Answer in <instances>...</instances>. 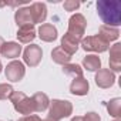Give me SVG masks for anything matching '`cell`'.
I'll return each instance as SVG.
<instances>
[{
  "label": "cell",
  "mask_w": 121,
  "mask_h": 121,
  "mask_svg": "<svg viewBox=\"0 0 121 121\" xmlns=\"http://www.w3.org/2000/svg\"><path fill=\"white\" fill-rule=\"evenodd\" d=\"M51 60H53L56 64L64 66V64H69V63H70L71 56H70L69 53H66L61 47H56V48H53V51H51Z\"/></svg>",
  "instance_id": "cell-19"
},
{
  "label": "cell",
  "mask_w": 121,
  "mask_h": 121,
  "mask_svg": "<svg viewBox=\"0 0 121 121\" xmlns=\"http://www.w3.org/2000/svg\"><path fill=\"white\" fill-rule=\"evenodd\" d=\"M4 74H6V78L12 83H19L23 80L24 74H26V69H24V64L19 60H13L7 64V67L4 69Z\"/></svg>",
  "instance_id": "cell-6"
},
{
  "label": "cell",
  "mask_w": 121,
  "mask_h": 121,
  "mask_svg": "<svg viewBox=\"0 0 121 121\" xmlns=\"http://www.w3.org/2000/svg\"><path fill=\"white\" fill-rule=\"evenodd\" d=\"M64 10L66 12H76L80 7V2H76V0H67V2L63 3Z\"/></svg>",
  "instance_id": "cell-24"
},
{
  "label": "cell",
  "mask_w": 121,
  "mask_h": 121,
  "mask_svg": "<svg viewBox=\"0 0 121 121\" xmlns=\"http://www.w3.org/2000/svg\"><path fill=\"white\" fill-rule=\"evenodd\" d=\"M80 46H81L83 50H86V51H94V53H104V51H107L110 48V43H107L105 40H103L98 34L83 37V40L80 41Z\"/></svg>",
  "instance_id": "cell-5"
},
{
  "label": "cell",
  "mask_w": 121,
  "mask_h": 121,
  "mask_svg": "<svg viewBox=\"0 0 121 121\" xmlns=\"http://www.w3.org/2000/svg\"><path fill=\"white\" fill-rule=\"evenodd\" d=\"M83 121H101V117H100L97 112L90 111V112H87V114L83 117Z\"/></svg>",
  "instance_id": "cell-25"
},
{
  "label": "cell",
  "mask_w": 121,
  "mask_h": 121,
  "mask_svg": "<svg viewBox=\"0 0 121 121\" xmlns=\"http://www.w3.org/2000/svg\"><path fill=\"white\" fill-rule=\"evenodd\" d=\"M30 9V14H31V19H33V24H37V23H44L46 17H47V7L44 3L41 2H36V3H31L29 6Z\"/></svg>",
  "instance_id": "cell-9"
},
{
  "label": "cell",
  "mask_w": 121,
  "mask_h": 121,
  "mask_svg": "<svg viewBox=\"0 0 121 121\" xmlns=\"http://www.w3.org/2000/svg\"><path fill=\"white\" fill-rule=\"evenodd\" d=\"M13 87L10 86V84H6V83H3V84H0V100H7V98H10V95L13 94Z\"/></svg>",
  "instance_id": "cell-23"
},
{
  "label": "cell",
  "mask_w": 121,
  "mask_h": 121,
  "mask_svg": "<svg viewBox=\"0 0 121 121\" xmlns=\"http://www.w3.org/2000/svg\"><path fill=\"white\" fill-rule=\"evenodd\" d=\"M48 115L47 118L53 121H60L63 118H67L73 114V104L67 100H53L48 105Z\"/></svg>",
  "instance_id": "cell-2"
},
{
  "label": "cell",
  "mask_w": 121,
  "mask_h": 121,
  "mask_svg": "<svg viewBox=\"0 0 121 121\" xmlns=\"http://www.w3.org/2000/svg\"><path fill=\"white\" fill-rule=\"evenodd\" d=\"M2 56L6 57V58H17L22 53V46L16 41H9V43H4L3 47H2Z\"/></svg>",
  "instance_id": "cell-14"
},
{
  "label": "cell",
  "mask_w": 121,
  "mask_h": 121,
  "mask_svg": "<svg viewBox=\"0 0 121 121\" xmlns=\"http://www.w3.org/2000/svg\"><path fill=\"white\" fill-rule=\"evenodd\" d=\"M71 121H83V117L81 115H76V117L71 118Z\"/></svg>",
  "instance_id": "cell-27"
},
{
  "label": "cell",
  "mask_w": 121,
  "mask_h": 121,
  "mask_svg": "<svg viewBox=\"0 0 121 121\" xmlns=\"http://www.w3.org/2000/svg\"><path fill=\"white\" fill-rule=\"evenodd\" d=\"M95 84L100 88H110L115 83V74L110 69H100L95 74Z\"/></svg>",
  "instance_id": "cell-8"
},
{
  "label": "cell",
  "mask_w": 121,
  "mask_h": 121,
  "mask_svg": "<svg viewBox=\"0 0 121 121\" xmlns=\"http://www.w3.org/2000/svg\"><path fill=\"white\" fill-rule=\"evenodd\" d=\"M83 66L88 71H98L101 69V58L97 54H88L83 58Z\"/></svg>",
  "instance_id": "cell-20"
},
{
  "label": "cell",
  "mask_w": 121,
  "mask_h": 121,
  "mask_svg": "<svg viewBox=\"0 0 121 121\" xmlns=\"http://www.w3.org/2000/svg\"><path fill=\"white\" fill-rule=\"evenodd\" d=\"M3 44H4V40H3V37L0 36V51H2V47H3Z\"/></svg>",
  "instance_id": "cell-28"
},
{
  "label": "cell",
  "mask_w": 121,
  "mask_h": 121,
  "mask_svg": "<svg viewBox=\"0 0 121 121\" xmlns=\"http://www.w3.org/2000/svg\"><path fill=\"white\" fill-rule=\"evenodd\" d=\"M112 121H121V120H120V118H114Z\"/></svg>",
  "instance_id": "cell-30"
},
{
  "label": "cell",
  "mask_w": 121,
  "mask_h": 121,
  "mask_svg": "<svg viewBox=\"0 0 121 121\" xmlns=\"http://www.w3.org/2000/svg\"><path fill=\"white\" fill-rule=\"evenodd\" d=\"M107 110L108 114L114 118H120L121 117V98H112L107 103Z\"/></svg>",
  "instance_id": "cell-21"
},
{
  "label": "cell",
  "mask_w": 121,
  "mask_h": 121,
  "mask_svg": "<svg viewBox=\"0 0 121 121\" xmlns=\"http://www.w3.org/2000/svg\"><path fill=\"white\" fill-rule=\"evenodd\" d=\"M17 39L20 43H24V44H29L31 43L34 39H36V29L34 26H24V27H19L17 30Z\"/></svg>",
  "instance_id": "cell-17"
},
{
  "label": "cell",
  "mask_w": 121,
  "mask_h": 121,
  "mask_svg": "<svg viewBox=\"0 0 121 121\" xmlns=\"http://www.w3.org/2000/svg\"><path fill=\"white\" fill-rule=\"evenodd\" d=\"M2 69H3V67H2V61H0V73H2Z\"/></svg>",
  "instance_id": "cell-29"
},
{
  "label": "cell",
  "mask_w": 121,
  "mask_h": 121,
  "mask_svg": "<svg viewBox=\"0 0 121 121\" xmlns=\"http://www.w3.org/2000/svg\"><path fill=\"white\" fill-rule=\"evenodd\" d=\"M39 37L46 43H51L57 39V29L50 23H43L39 27Z\"/></svg>",
  "instance_id": "cell-13"
},
{
  "label": "cell",
  "mask_w": 121,
  "mask_h": 121,
  "mask_svg": "<svg viewBox=\"0 0 121 121\" xmlns=\"http://www.w3.org/2000/svg\"><path fill=\"white\" fill-rule=\"evenodd\" d=\"M98 36L103 40H105L107 43H110V41H114L120 37V30H118V27H111V26L101 24L100 29H98Z\"/></svg>",
  "instance_id": "cell-15"
},
{
  "label": "cell",
  "mask_w": 121,
  "mask_h": 121,
  "mask_svg": "<svg viewBox=\"0 0 121 121\" xmlns=\"http://www.w3.org/2000/svg\"><path fill=\"white\" fill-rule=\"evenodd\" d=\"M110 70L112 73L121 71V44L115 43L110 47Z\"/></svg>",
  "instance_id": "cell-10"
},
{
  "label": "cell",
  "mask_w": 121,
  "mask_h": 121,
  "mask_svg": "<svg viewBox=\"0 0 121 121\" xmlns=\"http://www.w3.org/2000/svg\"><path fill=\"white\" fill-rule=\"evenodd\" d=\"M63 73H64L66 76L73 77V78L83 77V69H81V66H78V64H73V63L64 64V66H63Z\"/></svg>",
  "instance_id": "cell-22"
},
{
  "label": "cell",
  "mask_w": 121,
  "mask_h": 121,
  "mask_svg": "<svg viewBox=\"0 0 121 121\" xmlns=\"http://www.w3.org/2000/svg\"><path fill=\"white\" fill-rule=\"evenodd\" d=\"M17 121H43L39 115H36V114H31V115H23V117H20Z\"/></svg>",
  "instance_id": "cell-26"
},
{
  "label": "cell",
  "mask_w": 121,
  "mask_h": 121,
  "mask_svg": "<svg viewBox=\"0 0 121 121\" xmlns=\"http://www.w3.org/2000/svg\"><path fill=\"white\" fill-rule=\"evenodd\" d=\"M90 90V84L84 77L74 78L70 84V93L74 95H87Z\"/></svg>",
  "instance_id": "cell-11"
},
{
  "label": "cell",
  "mask_w": 121,
  "mask_h": 121,
  "mask_svg": "<svg viewBox=\"0 0 121 121\" xmlns=\"http://www.w3.org/2000/svg\"><path fill=\"white\" fill-rule=\"evenodd\" d=\"M44 121H53V120H50V118H46V120H44Z\"/></svg>",
  "instance_id": "cell-31"
},
{
  "label": "cell",
  "mask_w": 121,
  "mask_h": 121,
  "mask_svg": "<svg viewBox=\"0 0 121 121\" xmlns=\"http://www.w3.org/2000/svg\"><path fill=\"white\" fill-rule=\"evenodd\" d=\"M78 46H80V41L76 40L73 36H70L69 33H66L63 37H61V47L66 53H69L70 56H73L77 50H78Z\"/></svg>",
  "instance_id": "cell-16"
},
{
  "label": "cell",
  "mask_w": 121,
  "mask_h": 121,
  "mask_svg": "<svg viewBox=\"0 0 121 121\" xmlns=\"http://www.w3.org/2000/svg\"><path fill=\"white\" fill-rule=\"evenodd\" d=\"M14 107V110L19 114L23 115H31L34 112V105L31 101V97H27L23 91H13V94L9 98Z\"/></svg>",
  "instance_id": "cell-3"
},
{
  "label": "cell",
  "mask_w": 121,
  "mask_h": 121,
  "mask_svg": "<svg viewBox=\"0 0 121 121\" xmlns=\"http://www.w3.org/2000/svg\"><path fill=\"white\" fill-rule=\"evenodd\" d=\"M86 29H87V20L81 13H76L69 19V30H67V33L70 36H73L76 40H78V41L83 40Z\"/></svg>",
  "instance_id": "cell-4"
},
{
  "label": "cell",
  "mask_w": 121,
  "mask_h": 121,
  "mask_svg": "<svg viewBox=\"0 0 121 121\" xmlns=\"http://www.w3.org/2000/svg\"><path fill=\"white\" fill-rule=\"evenodd\" d=\"M14 22L19 27H24V26H34L33 24V19L30 14V9L29 7H22L17 9L14 13Z\"/></svg>",
  "instance_id": "cell-12"
},
{
  "label": "cell",
  "mask_w": 121,
  "mask_h": 121,
  "mask_svg": "<svg viewBox=\"0 0 121 121\" xmlns=\"http://www.w3.org/2000/svg\"><path fill=\"white\" fill-rule=\"evenodd\" d=\"M97 13L105 26L118 27L121 24V2L118 0H98Z\"/></svg>",
  "instance_id": "cell-1"
},
{
  "label": "cell",
  "mask_w": 121,
  "mask_h": 121,
  "mask_svg": "<svg viewBox=\"0 0 121 121\" xmlns=\"http://www.w3.org/2000/svg\"><path fill=\"white\" fill-rule=\"evenodd\" d=\"M41 57H43V50L37 44H30L23 51V60L29 67H37L41 61Z\"/></svg>",
  "instance_id": "cell-7"
},
{
  "label": "cell",
  "mask_w": 121,
  "mask_h": 121,
  "mask_svg": "<svg viewBox=\"0 0 121 121\" xmlns=\"http://www.w3.org/2000/svg\"><path fill=\"white\" fill-rule=\"evenodd\" d=\"M0 121H2V120H0Z\"/></svg>",
  "instance_id": "cell-32"
},
{
  "label": "cell",
  "mask_w": 121,
  "mask_h": 121,
  "mask_svg": "<svg viewBox=\"0 0 121 121\" xmlns=\"http://www.w3.org/2000/svg\"><path fill=\"white\" fill-rule=\"evenodd\" d=\"M31 101H33V105H34V112L46 111L50 105V100H48L47 94H44V93H36L31 97Z\"/></svg>",
  "instance_id": "cell-18"
}]
</instances>
